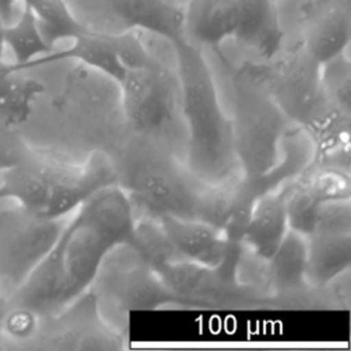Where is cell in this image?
<instances>
[{
    "label": "cell",
    "mask_w": 351,
    "mask_h": 351,
    "mask_svg": "<svg viewBox=\"0 0 351 351\" xmlns=\"http://www.w3.org/2000/svg\"><path fill=\"white\" fill-rule=\"evenodd\" d=\"M73 213L49 252L3 303L55 315L93 285L114 250L134 247V208L118 184L101 188Z\"/></svg>",
    "instance_id": "obj_1"
},
{
    "label": "cell",
    "mask_w": 351,
    "mask_h": 351,
    "mask_svg": "<svg viewBox=\"0 0 351 351\" xmlns=\"http://www.w3.org/2000/svg\"><path fill=\"white\" fill-rule=\"evenodd\" d=\"M177 60L180 104L186 122V169L214 184L239 170L232 119L225 114L211 69L186 37L171 43Z\"/></svg>",
    "instance_id": "obj_2"
},
{
    "label": "cell",
    "mask_w": 351,
    "mask_h": 351,
    "mask_svg": "<svg viewBox=\"0 0 351 351\" xmlns=\"http://www.w3.org/2000/svg\"><path fill=\"white\" fill-rule=\"evenodd\" d=\"M114 184H118V169L104 154L77 166L32 148L22 162L0 173V185L10 200L47 218L67 217L93 193Z\"/></svg>",
    "instance_id": "obj_3"
},
{
    "label": "cell",
    "mask_w": 351,
    "mask_h": 351,
    "mask_svg": "<svg viewBox=\"0 0 351 351\" xmlns=\"http://www.w3.org/2000/svg\"><path fill=\"white\" fill-rule=\"evenodd\" d=\"M232 118L237 166L243 176L258 177L271 170L280 156V143L292 122L271 97L262 63L247 62L233 77Z\"/></svg>",
    "instance_id": "obj_4"
},
{
    "label": "cell",
    "mask_w": 351,
    "mask_h": 351,
    "mask_svg": "<svg viewBox=\"0 0 351 351\" xmlns=\"http://www.w3.org/2000/svg\"><path fill=\"white\" fill-rule=\"evenodd\" d=\"M118 185L133 208L143 210L147 218L174 215L195 219L203 181L171 156L144 151L133 155L122 173L118 171Z\"/></svg>",
    "instance_id": "obj_5"
},
{
    "label": "cell",
    "mask_w": 351,
    "mask_h": 351,
    "mask_svg": "<svg viewBox=\"0 0 351 351\" xmlns=\"http://www.w3.org/2000/svg\"><path fill=\"white\" fill-rule=\"evenodd\" d=\"M4 200V199H3ZM64 218L38 215L14 200H0V296L7 300L49 252L58 240Z\"/></svg>",
    "instance_id": "obj_6"
},
{
    "label": "cell",
    "mask_w": 351,
    "mask_h": 351,
    "mask_svg": "<svg viewBox=\"0 0 351 351\" xmlns=\"http://www.w3.org/2000/svg\"><path fill=\"white\" fill-rule=\"evenodd\" d=\"M262 67L266 86L285 117L308 134L314 132L333 108L322 90L321 64L299 41L285 56Z\"/></svg>",
    "instance_id": "obj_7"
},
{
    "label": "cell",
    "mask_w": 351,
    "mask_h": 351,
    "mask_svg": "<svg viewBox=\"0 0 351 351\" xmlns=\"http://www.w3.org/2000/svg\"><path fill=\"white\" fill-rule=\"evenodd\" d=\"M243 245L230 241L223 261L214 267L178 258L152 270L189 307L241 306L250 299L237 274Z\"/></svg>",
    "instance_id": "obj_8"
},
{
    "label": "cell",
    "mask_w": 351,
    "mask_h": 351,
    "mask_svg": "<svg viewBox=\"0 0 351 351\" xmlns=\"http://www.w3.org/2000/svg\"><path fill=\"white\" fill-rule=\"evenodd\" d=\"M118 86L125 118L134 132L152 134L171 122L180 95L178 80L158 59L128 69Z\"/></svg>",
    "instance_id": "obj_9"
},
{
    "label": "cell",
    "mask_w": 351,
    "mask_h": 351,
    "mask_svg": "<svg viewBox=\"0 0 351 351\" xmlns=\"http://www.w3.org/2000/svg\"><path fill=\"white\" fill-rule=\"evenodd\" d=\"M33 340L40 348L52 350H112L118 348L119 336L100 319L97 299L85 292L55 315L41 317Z\"/></svg>",
    "instance_id": "obj_10"
},
{
    "label": "cell",
    "mask_w": 351,
    "mask_h": 351,
    "mask_svg": "<svg viewBox=\"0 0 351 351\" xmlns=\"http://www.w3.org/2000/svg\"><path fill=\"white\" fill-rule=\"evenodd\" d=\"M303 45L322 66L347 52L351 41V0H307L300 7Z\"/></svg>",
    "instance_id": "obj_11"
},
{
    "label": "cell",
    "mask_w": 351,
    "mask_h": 351,
    "mask_svg": "<svg viewBox=\"0 0 351 351\" xmlns=\"http://www.w3.org/2000/svg\"><path fill=\"white\" fill-rule=\"evenodd\" d=\"M155 219L181 258L210 267L223 261L230 241L219 229L193 218L162 215Z\"/></svg>",
    "instance_id": "obj_12"
},
{
    "label": "cell",
    "mask_w": 351,
    "mask_h": 351,
    "mask_svg": "<svg viewBox=\"0 0 351 351\" xmlns=\"http://www.w3.org/2000/svg\"><path fill=\"white\" fill-rule=\"evenodd\" d=\"M295 180L258 197L247 223L243 244L262 261H269L287 234V203Z\"/></svg>",
    "instance_id": "obj_13"
},
{
    "label": "cell",
    "mask_w": 351,
    "mask_h": 351,
    "mask_svg": "<svg viewBox=\"0 0 351 351\" xmlns=\"http://www.w3.org/2000/svg\"><path fill=\"white\" fill-rule=\"evenodd\" d=\"M112 274L107 277L106 288L114 293L123 307L132 310L158 308L169 304L189 307L137 254L134 265Z\"/></svg>",
    "instance_id": "obj_14"
},
{
    "label": "cell",
    "mask_w": 351,
    "mask_h": 351,
    "mask_svg": "<svg viewBox=\"0 0 351 351\" xmlns=\"http://www.w3.org/2000/svg\"><path fill=\"white\" fill-rule=\"evenodd\" d=\"M237 26L233 38L270 60L281 48L284 29L274 0H236Z\"/></svg>",
    "instance_id": "obj_15"
},
{
    "label": "cell",
    "mask_w": 351,
    "mask_h": 351,
    "mask_svg": "<svg viewBox=\"0 0 351 351\" xmlns=\"http://www.w3.org/2000/svg\"><path fill=\"white\" fill-rule=\"evenodd\" d=\"M111 8L130 29L152 33L170 44L186 37L184 5L174 0H111Z\"/></svg>",
    "instance_id": "obj_16"
},
{
    "label": "cell",
    "mask_w": 351,
    "mask_h": 351,
    "mask_svg": "<svg viewBox=\"0 0 351 351\" xmlns=\"http://www.w3.org/2000/svg\"><path fill=\"white\" fill-rule=\"evenodd\" d=\"M184 16L186 38L196 45L217 49L234 36L236 0H188L184 5Z\"/></svg>",
    "instance_id": "obj_17"
},
{
    "label": "cell",
    "mask_w": 351,
    "mask_h": 351,
    "mask_svg": "<svg viewBox=\"0 0 351 351\" xmlns=\"http://www.w3.org/2000/svg\"><path fill=\"white\" fill-rule=\"evenodd\" d=\"M71 41L73 43L70 47L59 51L53 49L47 55L36 58L22 66L19 71H26L33 67L45 66L60 60H78L84 66L100 71L115 84L121 82L126 70L108 40V33L90 29L88 33L81 34Z\"/></svg>",
    "instance_id": "obj_18"
},
{
    "label": "cell",
    "mask_w": 351,
    "mask_h": 351,
    "mask_svg": "<svg viewBox=\"0 0 351 351\" xmlns=\"http://www.w3.org/2000/svg\"><path fill=\"white\" fill-rule=\"evenodd\" d=\"M351 266V232L315 230L307 236V284L322 287Z\"/></svg>",
    "instance_id": "obj_19"
},
{
    "label": "cell",
    "mask_w": 351,
    "mask_h": 351,
    "mask_svg": "<svg viewBox=\"0 0 351 351\" xmlns=\"http://www.w3.org/2000/svg\"><path fill=\"white\" fill-rule=\"evenodd\" d=\"M269 274L278 291L292 292L307 284V237L288 229L269 261Z\"/></svg>",
    "instance_id": "obj_20"
},
{
    "label": "cell",
    "mask_w": 351,
    "mask_h": 351,
    "mask_svg": "<svg viewBox=\"0 0 351 351\" xmlns=\"http://www.w3.org/2000/svg\"><path fill=\"white\" fill-rule=\"evenodd\" d=\"M21 73L12 71L8 62L0 63V122L12 126L29 118L34 100L45 90L40 81Z\"/></svg>",
    "instance_id": "obj_21"
},
{
    "label": "cell",
    "mask_w": 351,
    "mask_h": 351,
    "mask_svg": "<svg viewBox=\"0 0 351 351\" xmlns=\"http://www.w3.org/2000/svg\"><path fill=\"white\" fill-rule=\"evenodd\" d=\"M3 37L5 48H8L14 56V60L8 63L12 71H19L21 67L30 60L55 49V47L45 40L33 12L25 5H22V11L16 19L4 25Z\"/></svg>",
    "instance_id": "obj_22"
},
{
    "label": "cell",
    "mask_w": 351,
    "mask_h": 351,
    "mask_svg": "<svg viewBox=\"0 0 351 351\" xmlns=\"http://www.w3.org/2000/svg\"><path fill=\"white\" fill-rule=\"evenodd\" d=\"M36 16L45 40L55 47L58 41L73 40L90 30L70 10L66 0H19Z\"/></svg>",
    "instance_id": "obj_23"
},
{
    "label": "cell",
    "mask_w": 351,
    "mask_h": 351,
    "mask_svg": "<svg viewBox=\"0 0 351 351\" xmlns=\"http://www.w3.org/2000/svg\"><path fill=\"white\" fill-rule=\"evenodd\" d=\"M299 180L321 203L351 199L350 171L313 163Z\"/></svg>",
    "instance_id": "obj_24"
},
{
    "label": "cell",
    "mask_w": 351,
    "mask_h": 351,
    "mask_svg": "<svg viewBox=\"0 0 351 351\" xmlns=\"http://www.w3.org/2000/svg\"><path fill=\"white\" fill-rule=\"evenodd\" d=\"M321 82L326 100L351 114V63L346 52L321 66Z\"/></svg>",
    "instance_id": "obj_25"
},
{
    "label": "cell",
    "mask_w": 351,
    "mask_h": 351,
    "mask_svg": "<svg viewBox=\"0 0 351 351\" xmlns=\"http://www.w3.org/2000/svg\"><path fill=\"white\" fill-rule=\"evenodd\" d=\"M324 203L315 199L306 185L296 178L287 203L288 225L306 237L314 232L318 211Z\"/></svg>",
    "instance_id": "obj_26"
},
{
    "label": "cell",
    "mask_w": 351,
    "mask_h": 351,
    "mask_svg": "<svg viewBox=\"0 0 351 351\" xmlns=\"http://www.w3.org/2000/svg\"><path fill=\"white\" fill-rule=\"evenodd\" d=\"M41 317L21 306L3 303L0 306V329L3 336L12 341H29L37 333Z\"/></svg>",
    "instance_id": "obj_27"
},
{
    "label": "cell",
    "mask_w": 351,
    "mask_h": 351,
    "mask_svg": "<svg viewBox=\"0 0 351 351\" xmlns=\"http://www.w3.org/2000/svg\"><path fill=\"white\" fill-rule=\"evenodd\" d=\"M108 40L125 70L140 67L154 58L134 29L123 33H108Z\"/></svg>",
    "instance_id": "obj_28"
},
{
    "label": "cell",
    "mask_w": 351,
    "mask_h": 351,
    "mask_svg": "<svg viewBox=\"0 0 351 351\" xmlns=\"http://www.w3.org/2000/svg\"><path fill=\"white\" fill-rule=\"evenodd\" d=\"M315 230L351 232V200H332L321 206Z\"/></svg>",
    "instance_id": "obj_29"
},
{
    "label": "cell",
    "mask_w": 351,
    "mask_h": 351,
    "mask_svg": "<svg viewBox=\"0 0 351 351\" xmlns=\"http://www.w3.org/2000/svg\"><path fill=\"white\" fill-rule=\"evenodd\" d=\"M32 147L15 130V126L0 122V173L22 162Z\"/></svg>",
    "instance_id": "obj_30"
},
{
    "label": "cell",
    "mask_w": 351,
    "mask_h": 351,
    "mask_svg": "<svg viewBox=\"0 0 351 351\" xmlns=\"http://www.w3.org/2000/svg\"><path fill=\"white\" fill-rule=\"evenodd\" d=\"M18 0H0V18L7 25L12 21L15 3Z\"/></svg>",
    "instance_id": "obj_31"
},
{
    "label": "cell",
    "mask_w": 351,
    "mask_h": 351,
    "mask_svg": "<svg viewBox=\"0 0 351 351\" xmlns=\"http://www.w3.org/2000/svg\"><path fill=\"white\" fill-rule=\"evenodd\" d=\"M4 25L5 23L0 18V63L4 60L3 56H4V51H5V44H4V37H3V27H4Z\"/></svg>",
    "instance_id": "obj_32"
},
{
    "label": "cell",
    "mask_w": 351,
    "mask_h": 351,
    "mask_svg": "<svg viewBox=\"0 0 351 351\" xmlns=\"http://www.w3.org/2000/svg\"><path fill=\"white\" fill-rule=\"evenodd\" d=\"M3 199H10V196H8V192L0 185V200H3Z\"/></svg>",
    "instance_id": "obj_33"
},
{
    "label": "cell",
    "mask_w": 351,
    "mask_h": 351,
    "mask_svg": "<svg viewBox=\"0 0 351 351\" xmlns=\"http://www.w3.org/2000/svg\"><path fill=\"white\" fill-rule=\"evenodd\" d=\"M3 304V299H1V296H0V306Z\"/></svg>",
    "instance_id": "obj_34"
}]
</instances>
